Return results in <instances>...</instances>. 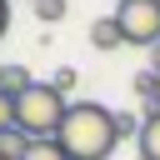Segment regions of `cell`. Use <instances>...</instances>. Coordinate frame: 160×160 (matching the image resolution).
<instances>
[{"label":"cell","mask_w":160,"mask_h":160,"mask_svg":"<svg viewBox=\"0 0 160 160\" xmlns=\"http://www.w3.org/2000/svg\"><path fill=\"white\" fill-rule=\"evenodd\" d=\"M60 150L70 160H110V150L120 145L115 135V110H105L100 100H75L60 120Z\"/></svg>","instance_id":"cell-1"},{"label":"cell","mask_w":160,"mask_h":160,"mask_svg":"<svg viewBox=\"0 0 160 160\" xmlns=\"http://www.w3.org/2000/svg\"><path fill=\"white\" fill-rule=\"evenodd\" d=\"M65 110H70V100H65L50 80H35L25 95H15V125H20L30 140H55Z\"/></svg>","instance_id":"cell-2"},{"label":"cell","mask_w":160,"mask_h":160,"mask_svg":"<svg viewBox=\"0 0 160 160\" xmlns=\"http://www.w3.org/2000/svg\"><path fill=\"white\" fill-rule=\"evenodd\" d=\"M120 30H125V45H155L160 40V0H125L115 10Z\"/></svg>","instance_id":"cell-3"},{"label":"cell","mask_w":160,"mask_h":160,"mask_svg":"<svg viewBox=\"0 0 160 160\" xmlns=\"http://www.w3.org/2000/svg\"><path fill=\"white\" fill-rule=\"evenodd\" d=\"M135 150H140V160H160V105L155 100L145 105V125L135 135Z\"/></svg>","instance_id":"cell-4"},{"label":"cell","mask_w":160,"mask_h":160,"mask_svg":"<svg viewBox=\"0 0 160 160\" xmlns=\"http://www.w3.org/2000/svg\"><path fill=\"white\" fill-rule=\"evenodd\" d=\"M90 45H95V50H120V45H125L120 20H115V15H100V20L90 25Z\"/></svg>","instance_id":"cell-5"},{"label":"cell","mask_w":160,"mask_h":160,"mask_svg":"<svg viewBox=\"0 0 160 160\" xmlns=\"http://www.w3.org/2000/svg\"><path fill=\"white\" fill-rule=\"evenodd\" d=\"M30 85H35V80H30L25 65H5V75H0V90H5V95H25Z\"/></svg>","instance_id":"cell-6"},{"label":"cell","mask_w":160,"mask_h":160,"mask_svg":"<svg viewBox=\"0 0 160 160\" xmlns=\"http://www.w3.org/2000/svg\"><path fill=\"white\" fill-rule=\"evenodd\" d=\"M25 150H30V135H25V130H20V125H15V130H5V135H0V155H5V160H20V155H25Z\"/></svg>","instance_id":"cell-7"},{"label":"cell","mask_w":160,"mask_h":160,"mask_svg":"<svg viewBox=\"0 0 160 160\" xmlns=\"http://www.w3.org/2000/svg\"><path fill=\"white\" fill-rule=\"evenodd\" d=\"M20 160H70V155L60 150V140H30V150Z\"/></svg>","instance_id":"cell-8"},{"label":"cell","mask_w":160,"mask_h":160,"mask_svg":"<svg viewBox=\"0 0 160 160\" xmlns=\"http://www.w3.org/2000/svg\"><path fill=\"white\" fill-rule=\"evenodd\" d=\"M65 10H70V0H35V20H40V25L65 20Z\"/></svg>","instance_id":"cell-9"},{"label":"cell","mask_w":160,"mask_h":160,"mask_svg":"<svg viewBox=\"0 0 160 160\" xmlns=\"http://www.w3.org/2000/svg\"><path fill=\"white\" fill-rule=\"evenodd\" d=\"M140 125H145V115H130V110H115V135H120V140H135V135H140Z\"/></svg>","instance_id":"cell-10"},{"label":"cell","mask_w":160,"mask_h":160,"mask_svg":"<svg viewBox=\"0 0 160 160\" xmlns=\"http://www.w3.org/2000/svg\"><path fill=\"white\" fill-rule=\"evenodd\" d=\"M50 85H55V90H60V95H70V90H75V85H80V75H75V65H60V70H55V75H50Z\"/></svg>","instance_id":"cell-11"},{"label":"cell","mask_w":160,"mask_h":160,"mask_svg":"<svg viewBox=\"0 0 160 160\" xmlns=\"http://www.w3.org/2000/svg\"><path fill=\"white\" fill-rule=\"evenodd\" d=\"M130 85H135V95H140V105H150V100H155V70H145V75H135Z\"/></svg>","instance_id":"cell-12"},{"label":"cell","mask_w":160,"mask_h":160,"mask_svg":"<svg viewBox=\"0 0 160 160\" xmlns=\"http://www.w3.org/2000/svg\"><path fill=\"white\" fill-rule=\"evenodd\" d=\"M5 130H15V95L0 90V135H5Z\"/></svg>","instance_id":"cell-13"},{"label":"cell","mask_w":160,"mask_h":160,"mask_svg":"<svg viewBox=\"0 0 160 160\" xmlns=\"http://www.w3.org/2000/svg\"><path fill=\"white\" fill-rule=\"evenodd\" d=\"M10 30V0H0V35Z\"/></svg>","instance_id":"cell-14"},{"label":"cell","mask_w":160,"mask_h":160,"mask_svg":"<svg viewBox=\"0 0 160 160\" xmlns=\"http://www.w3.org/2000/svg\"><path fill=\"white\" fill-rule=\"evenodd\" d=\"M150 70H155V75H160V40H155V45H150Z\"/></svg>","instance_id":"cell-15"},{"label":"cell","mask_w":160,"mask_h":160,"mask_svg":"<svg viewBox=\"0 0 160 160\" xmlns=\"http://www.w3.org/2000/svg\"><path fill=\"white\" fill-rule=\"evenodd\" d=\"M155 105H160V75H155Z\"/></svg>","instance_id":"cell-16"},{"label":"cell","mask_w":160,"mask_h":160,"mask_svg":"<svg viewBox=\"0 0 160 160\" xmlns=\"http://www.w3.org/2000/svg\"><path fill=\"white\" fill-rule=\"evenodd\" d=\"M0 75H5V65H0Z\"/></svg>","instance_id":"cell-17"},{"label":"cell","mask_w":160,"mask_h":160,"mask_svg":"<svg viewBox=\"0 0 160 160\" xmlns=\"http://www.w3.org/2000/svg\"><path fill=\"white\" fill-rule=\"evenodd\" d=\"M30 5H35V0H30Z\"/></svg>","instance_id":"cell-18"},{"label":"cell","mask_w":160,"mask_h":160,"mask_svg":"<svg viewBox=\"0 0 160 160\" xmlns=\"http://www.w3.org/2000/svg\"><path fill=\"white\" fill-rule=\"evenodd\" d=\"M0 160H5V155H0Z\"/></svg>","instance_id":"cell-19"},{"label":"cell","mask_w":160,"mask_h":160,"mask_svg":"<svg viewBox=\"0 0 160 160\" xmlns=\"http://www.w3.org/2000/svg\"><path fill=\"white\" fill-rule=\"evenodd\" d=\"M120 5H125V0H120Z\"/></svg>","instance_id":"cell-20"}]
</instances>
